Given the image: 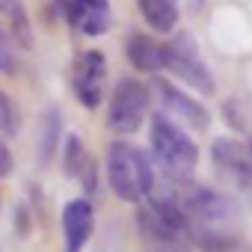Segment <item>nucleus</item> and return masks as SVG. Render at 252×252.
I'll list each match as a JSON object with an SVG mask.
<instances>
[{"mask_svg": "<svg viewBox=\"0 0 252 252\" xmlns=\"http://www.w3.org/2000/svg\"><path fill=\"white\" fill-rule=\"evenodd\" d=\"M137 234L143 252H193L190 222L175 199V187L155 181L149 199L137 205Z\"/></svg>", "mask_w": 252, "mask_h": 252, "instance_id": "1", "label": "nucleus"}, {"mask_svg": "<svg viewBox=\"0 0 252 252\" xmlns=\"http://www.w3.org/2000/svg\"><path fill=\"white\" fill-rule=\"evenodd\" d=\"M149 149L155 172L163 184L184 187L193 181L199 166V146L184 128H178L175 122H169L160 113H155L149 125Z\"/></svg>", "mask_w": 252, "mask_h": 252, "instance_id": "2", "label": "nucleus"}, {"mask_svg": "<svg viewBox=\"0 0 252 252\" xmlns=\"http://www.w3.org/2000/svg\"><path fill=\"white\" fill-rule=\"evenodd\" d=\"M155 163L140 146L128 140H113L107 146V184L122 202L140 205L155 190Z\"/></svg>", "mask_w": 252, "mask_h": 252, "instance_id": "3", "label": "nucleus"}, {"mask_svg": "<svg viewBox=\"0 0 252 252\" xmlns=\"http://www.w3.org/2000/svg\"><path fill=\"white\" fill-rule=\"evenodd\" d=\"M160 51H163V68L169 74H175L181 83H187L193 92H199V95H214L217 92L214 74H211L193 33H187V30L172 33L166 42H160Z\"/></svg>", "mask_w": 252, "mask_h": 252, "instance_id": "4", "label": "nucleus"}, {"mask_svg": "<svg viewBox=\"0 0 252 252\" xmlns=\"http://www.w3.org/2000/svg\"><path fill=\"white\" fill-rule=\"evenodd\" d=\"M146 89H149V101L158 107V113L166 116L169 122H175L178 128H184V131H208L211 128L208 107L199 98H193L190 92H184L175 83H169L166 77L155 74L146 83Z\"/></svg>", "mask_w": 252, "mask_h": 252, "instance_id": "5", "label": "nucleus"}, {"mask_svg": "<svg viewBox=\"0 0 252 252\" xmlns=\"http://www.w3.org/2000/svg\"><path fill=\"white\" fill-rule=\"evenodd\" d=\"M175 199L187 217L190 225H208V228H228V222L237 217V205L222 190H214L208 184H184L175 187Z\"/></svg>", "mask_w": 252, "mask_h": 252, "instance_id": "6", "label": "nucleus"}, {"mask_svg": "<svg viewBox=\"0 0 252 252\" xmlns=\"http://www.w3.org/2000/svg\"><path fill=\"white\" fill-rule=\"evenodd\" d=\"M149 89L143 80L137 77H122L113 92H110V104H107V128L119 137L137 134L143 128V122L149 116Z\"/></svg>", "mask_w": 252, "mask_h": 252, "instance_id": "7", "label": "nucleus"}, {"mask_svg": "<svg viewBox=\"0 0 252 252\" xmlns=\"http://www.w3.org/2000/svg\"><path fill=\"white\" fill-rule=\"evenodd\" d=\"M211 166L220 178H225L240 196L252 199V152L237 137H214L211 143Z\"/></svg>", "mask_w": 252, "mask_h": 252, "instance_id": "8", "label": "nucleus"}, {"mask_svg": "<svg viewBox=\"0 0 252 252\" xmlns=\"http://www.w3.org/2000/svg\"><path fill=\"white\" fill-rule=\"evenodd\" d=\"M71 92L80 101V107L95 110L104 101L107 92V57L95 48L80 51L71 63Z\"/></svg>", "mask_w": 252, "mask_h": 252, "instance_id": "9", "label": "nucleus"}, {"mask_svg": "<svg viewBox=\"0 0 252 252\" xmlns=\"http://www.w3.org/2000/svg\"><path fill=\"white\" fill-rule=\"evenodd\" d=\"M60 15L68 21V27L86 39H98L113 24L110 0H63Z\"/></svg>", "mask_w": 252, "mask_h": 252, "instance_id": "10", "label": "nucleus"}, {"mask_svg": "<svg viewBox=\"0 0 252 252\" xmlns=\"http://www.w3.org/2000/svg\"><path fill=\"white\" fill-rule=\"evenodd\" d=\"M60 158H63V172H65V178L77 181L86 196L98 193V181H101V178H98V160L89 155L86 143H83L77 134H68V137L63 140Z\"/></svg>", "mask_w": 252, "mask_h": 252, "instance_id": "11", "label": "nucleus"}, {"mask_svg": "<svg viewBox=\"0 0 252 252\" xmlns=\"http://www.w3.org/2000/svg\"><path fill=\"white\" fill-rule=\"evenodd\" d=\"M95 234V208L86 196H77L71 202H65L63 208V240L65 249L63 252H83V246L92 240Z\"/></svg>", "mask_w": 252, "mask_h": 252, "instance_id": "12", "label": "nucleus"}, {"mask_svg": "<svg viewBox=\"0 0 252 252\" xmlns=\"http://www.w3.org/2000/svg\"><path fill=\"white\" fill-rule=\"evenodd\" d=\"M125 57H128V63L143 71V74H158L163 71V51H160V42H155L152 36L146 33H131L128 42H125Z\"/></svg>", "mask_w": 252, "mask_h": 252, "instance_id": "13", "label": "nucleus"}, {"mask_svg": "<svg viewBox=\"0 0 252 252\" xmlns=\"http://www.w3.org/2000/svg\"><path fill=\"white\" fill-rule=\"evenodd\" d=\"M137 9L143 15V21L160 33V36H172L175 27H178V0H137Z\"/></svg>", "mask_w": 252, "mask_h": 252, "instance_id": "14", "label": "nucleus"}, {"mask_svg": "<svg viewBox=\"0 0 252 252\" xmlns=\"http://www.w3.org/2000/svg\"><path fill=\"white\" fill-rule=\"evenodd\" d=\"M190 243L199 252H234L240 246L234 231H228V228H208V225H190Z\"/></svg>", "mask_w": 252, "mask_h": 252, "instance_id": "15", "label": "nucleus"}, {"mask_svg": "<svg viewBox=\"0 0 252 252\" xmlns=\"http://www.w3.org/2000/svg\"><path fill=\"white\" fill-rule=\"evenodd\" d=\"M60 140H63V113L60 107H48L42 116V131L36 140V152L42 163H51V158L60 152Z\"/></svg>", "mask_w": 252, "mask_h": 252, "instance_id": "16", "label": "nucleus"}, {"mask_svg": "<svg viewBox=\"0 0 252 252\" xmlns=\"http://www.w3.org/2000/svg\"><path fill=\"white\" fill-rule=\"evenodd\" d=\"M0 12L9 21V36L18 48L30 51L33 48V27H30V15L24 9V0H0Z\"/></svg>", "mask_w": 252, "mask_h": 252, "instance_id": "17", "label": "nucleus"}, {"mask_svg": "<svg viewBox=\"0 0 252 252\" xmlns=\"http://www.w3.org/2000/svg\"><path fill=\"white\" fill-rule=\"evenodd\" d=\"M18 131H21V110L0 89V137H18Z\"/></svg>", "mask_w": 252, "mask_h": 252, "instance_id": "18", "label": "nucleus"}, {"mask_svg": "<svg viewBox=\"0 0 252 252\" xmlns=\"http://www.w3.org/2000/svg\"><path fill=\"white\" fill-rule=\"evenodd\" d=\"M18 71V57H15V42L9 30L0 24V74H15Z\"/></svg>", "mask_w": 252, "mask_h": 252, "instance_id": "19", "label": "nucleus"}, {"mask_svg": "<svg viewBox=\"0 0 252 252\" xmlns=\"http://www.w3.org/2000/svg\"><path fill=\"white\" fill-rule=\"evenodd\" d=\"M222 116H225V122L231 125L234 131H246V119H243V110H240V104H237L234 98H228V101L222 104Z\"/></svg>", "mask_w": 252, "mask_h": 252, "instance_id": "20", "label": "nucleus"}, {"mask_svg": "<svg viewBox=\"0 0 252 252\" xmlns=\"http://www.w3.org/2000/svg\"><path fill=\"white\" fill-rule=\"evenodd\" d=\"M33 222H36V220H33L30 208H27L24 202H21V205H15V228H18V234H24V237H27V234H30V228H33Z\"/></svg>", "mask_w": 252, "mask_h": 252, "instance_id": "21", "label": "nucleus"}, {"mask_svg": "<svg viewBox=\"0 0 252 252\" xmlns=\"http://www.w3.org/2000/svg\"><path fill=\"white\" fill-rule=\"evenodd\" d=\"M12 169H15V158H12V152H9L6 140L0 137V178H9V175H12Z\"/></svg>", "mask_w": 252, "mask_h": 252, "instance_id": "22", "label": "nucleus"}, {"mask_svg": "<svg viewBox=\"0 0 252 252\" xmlns=\"http://www.w3.org/2000/svg\"><path fill=\"white\" fill-rule=\"evenodd\" d=\"M184 3L190 6V12H199V9H205V3H208V0H184Z\"/></svg>", "mask_w": 252, "mask_h": 252, "instance_id": "23", "label": "nucleus"}, {"mask_svg": "<svg viewBox=\"0 0 252 252\" xmlns=\"http://www.w3.org/2000/svg\"><path fill=\"white\" fill-rule=\"evenodd\" d=\"M246 146H249V152H252V140H249V143H246Z\"/></svg>", "mask_w": 252, "mask_h": 252, "instance_id": "24", "label": "nucleus"}]
</instances>
